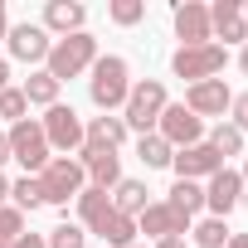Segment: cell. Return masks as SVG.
I'll use <instances>...</instances> for the list:
<instances>
[{"label": "cell", "mask_w": 248, "mask_h": 248, "mask_svg": "<svg viewBox=\"0 0 248 248\" xmlns=\"http://www.w3.org/2000/svg\"><path fill=\"white\" fill-rule=\"evenodd\" d=\"M107 214H112V200H107V190H93V185H88V190L78 195V219H83V229H88V233H97Z\"/></svg>", "instance_id": "obj_21"}, {"label": "cell", "mask_w": 248, "mask_h": 248, "mask_svg": "<svg viewBox=\"0 0 248 248\" xmlns=\"http://www.w3.org/2000/svg\"><path fill=\"white\" fill-rule=\"evenodd\" d=\"M156 248H185V238H161Z\"/></svg>", "instance_id": "obj_39"}, {"label": "cell", "mask_w": 248, "mask_h": 248, "mask_svg": "<svg viewBox=\"0 0 248 248\" xmlns=\"http://www.w3.org/2000/svg\"><path fill=\"white\" fill-rule=\"evenodd\" d=\"M238 68H243V78H248V44L238 49Z\"/></svg>", "instance_id": "obj_40"}, {"label": "cell", "mask_w": 248, "mask_h": 248, "mask_svg": "<svg viewBox=\"0 0 248 248\" xmlns=\"http://www.w3.org/2000/svg\"><path fill=\"white\" fill-rule=\"evenodd\" d=\"M59 88H63V83H54L44 68H34V73L25 78V88H20V93H25V102H30V107H44V112H49V107L59 102Z\"/></svg>", "instance_id": "obj_22"}, {"label": "cell", "mask_w": 248, "mask_h": 248, "mask_svg": "<svg viewBox=\"0 0 248 248\" xmlns=\"http://www.w3.org/2000/svg\"><path fill=\"white\" fill-rule=\"evenodd\" d=\"M39 127H44L49 151H59V156H78V151H83V117H78L73 107L54 102V107L39 117Z\"/></svg>", "instance_id": "obj_6"}, {"label": "cell", "mask_w": 248, "mask_h": 248, "mask_svg": "<svg viewBox=\"0 0 248 248\" xmlns=\"http://www.w3.org/2000/svg\"><path fill=\"white\" fill-rule=\"evenodd\" d=\"M5 200H10V175L0 170V209H5Z\"/></svg>", "instance_id": "obj_34"}, {"label": "cell", "mask_w": 248, "mask_h": 248, "mask_svg": "<svg viewBox=\"0 0 248 248\" xmlns=\"http://www.w3.org/2000/svg\"><path fill=\"white\" fill-rule=\"evenodd\" d=\"M39 190H44V204L68 209V200H78V195L88 190V170H83L73 156H54V161L39 170Z\"/></svg>", "instance_id": "obj_4"}, {"label": "cell", "mask_w": 248, "mask_h": 248, "mask_svg": "<svg viewBox=\"0 0 248 248\" xmlns=\"http://www.w3.org/2000/svg\"><path fill=\"white\" fill-rule=\"evenodd\" d=\"M44 243H49V248H83V243H88V233H83L78 224H68V219H63L59 229H49V233H44Z\"/></svg>", "instance_id": "obj_30"}, {"label": "cell", "mask_w": 248, "mask_h": 248, "mask_svg": "<svg viewBox=\"0 0 248 248\" xmlns=\"http://www.w3.org/2000/svg\"><path fill=\"white\" fill-rule=\"evenodd\" d=\"M97 238L112 243V248H132V243H137V219H127V214H117V209H112V214L102 219Z\"/></svg>", "instance_id": "obj_23"}, {"label": "cell", "mask_w": 248, "mask_h": 248, "mask_svg": "<svg viewBox=\"0 0 248 248\" xmlns=\"http://www.w3.org/2000/svg\"><path fill=\"white\" fill-rule=\"evenodd\" d=\"M170 170H175V180H209V175H219L224 170V156L209 146V141H195V146H180L175 156H170Z\"/></svg>", "instance_id": "obj_9"}, {"label": "cell", "mask_w": 248, "mask_h": 248, "mask_svg": "<svg viewBox=\"0 0 248 248\" xmlns=\"http://www.w3.org/2000/svg\"><path fill=\"white\" fill-rule=\"evenodd\" d=\"M5 137H10V161H20L25 175H39V170L54 161V151H49V141H44V127H39V117L15 122Z\"/></svg>", "instance_id": "obj_5"}, {"label": "cell", "mask_w": 248, "mask_h": 248, "mask_svg": "<svg viewBox=\"0 0 248 248\" xmlns=\"http://www.w3.org/2000/svg\"><path fill=\"white\" fill-rule=\"evenodd\" d=\"M10 34V15H5V0H0V39Z\"/></svg>", "instance_id": "obj_37"}, {"label": "cell", "mask_w": 248, "mask_h": 248, "mask_svg": "<svg viewBox=\"0 0 248 248\" xmlns=\"http://www.w3.org/2000/svg\"><path fill=\"white\" fill-rule=\"evenodd\" d=\"M238 200H243V175L238 170H219V175H209L204 180V209L214 214V219H229L233 209H238Z\"/></svg>", "instance_id": "obj_13"}, {"label": "cell", "mask_w": 248, "mask_h": 248, "mask_svg": "<svg viewBox=\"0 0 248 248\" xmlns=\"http://www.w3.org/2000/svg\"><path fill=\"white\" fill-rule=\"evenodd\" d=\"M224 248H248V233H229V243Z\"/></svg>", "instance_id": "obj_36"}, {"label": "cell", "mask_w": 248, "mask_h": 248, "mask_svg": "<svg viewBox=\"0 0 248 248\" xmlns=\"http://www.w3.org/2000/svg\"><path fill=\"white\" fill-rule=\"evenodd\" d=\"M0 117H5L10 122V127H15V122H25L30 117V102H25V93L10 83V88H0Z\"/></svg>", "instance_id": "obj_29"}, {"label": "cell", "mask_w": 248, "mask_h": 248, "mask_svg": "<svg viewBox=\"0 0 248 248\" xmlns=\"http://www.w3.org/2000/svg\"><path fill=\"white\" fill-rule=\"evenodd\" d=\"M107 15H112V25L132 30V25H141V20H146V0H112Z\"/></svg>", "instance_id": "obj_28"}, {"label": "cell", "mask_w": 248, "mask_h": 248, "mask_svg": "<svg viewBox=\"0 0 248 248\" xmlns=\"http://www.w3.org/2000/svg\"><path fill=\"white\" fill-rule=\"evenodd\" d=\"M229 102H233V93H229L224 78H204V83H190V88H185V107H190L200 122H204V117H219V122H224Z\"/></svg>", "instance_id": "obj_12"}, {"label": "cell", "mask_w": 248, "mask_h": 248, "mask_svg": "<svg viewBox=\"0 0 248 248\" xmlns=\"http://www.w3.org/2000/svg\"><path fill=\"white\" fill-rule=\"evenodd\" d=\"M175 39H180V49L214 44V30H209V5H204V0H180V5H175Z\"/></svg>", "instance_id": "obj_11"}, {"label": "cell", "mask_w": 248, "mask_h": 248, "mask_svg": "<svg viewBox=\"0 0 248 248\" xmlns=\"http://www.w3.org/2000/svg\"><path fill=\"white\" fill-rule=\"evenodd\" d=\"M156 137L170 146V151H180V146H195V141H204V122L185 107V102H170L166 112H161V122H156Z\"/></svg>", "instance_id": "obj_8"}, {"label": "cell", "mask_w": 248, "mask_h": 248, "mask_svg": "<svg viewBox=\"0 0 248 248\" xmlns=\"http://www.w3.org/2000/svg\"><path fill=\"white\" fill-rule=\"evenodd\" d=\"M97 63V39L83 30V34H68V39H54V49H49V59H44V73L54 78V83H68V78H78V73H88Z\"/></svg>", "instance_id": "obj_3"}, {"label": "cell", "mask_w": 248, "mask_h": 248, "mask_svg": "<svg viewBox=\"0 0 248 248\" xmlns=\"http://www.w3.org/2000/svg\"><path fill=\"white\" fill-rule=\"evenodd\" d=\"M0 88H10V59L0 54Z\"/></svg>", "instance_id": "obj_35"}, {"label": "cell", "mask_w": 248, "mask_h": 248, "mask_svg": "<svg viewBox=\"0 0 248 248\" xmlns=\"http://www.w3.org/2000/svg\"><path fill=\"white\" fill-rule=\"evenodd\" d=\"M229 63V49L224 44H195V49H175L170 68L175 78H190V83H204V78H219Z\"/></svg>", "instance_id": "obj_7"}, {"label": "cell", "mask_w": 248, "mask_h": 248, "mask_svg": "<svg viewBox=\"0 0 248 248\" xmlns=\"http://www.w3.org/2000/svg\"><path fill=\"white\" fill-rule=\"evenodd\" d=\"M122 141H127V122L122 117H93V122H83V146L88 151H117Z\"/></svg>", "instance_id": "obj_18"}, {"label": "cell", "mask_w": 248, "mask_h": 248, "mask_svg": "<svg viewBox=\"0 0 248 248\" xmlns=\"http://www.w3.org/2000/svg\"><path fill=\"white\" fill-rule=\"evenodd\" d=\"M39 25L49 30V39H54V34H59V39L83 34V25H88V5H83V0H49Z\"/></svg>", "instance_id": "obj_15"}, {"label": "cell", "mask_w": 248, "mask_h": 248, "mask_svg": "<svg viewBox=\"0 0 248 248\" xmlns=\"http://www.w3.org/2000/svg\"><path fill=\"white\" fill-rule=\"evenodd\" d=\"M132 248H141V243H132Z\"/></svg>", "instance_id": "obj_43"}, {"label": "cell", "mask_w": 248, "mask_h": 248, "mask_svg": "<svg viewBox=\"0 0 248 248\" xmlns=\"http://www.w3.org/2000/svg\"><path fill=\"white\" fill-rule=\"evenodd\" d=\"M5 44H10V59H20V63H44L49 49H54L49 30H44V25H30V20H25V25H10Z\"/></svg>", "instance_id": "obj_14"}, {"label": "cell", "mask_w": 248, "mask_h": 248, "mask_svg": "<svg viewBox=\"0 0 248 248\" xmlns=\"http://www.w3.org/2000/svg\"><path fill=\"white\" fill-rule=\"evenodd\" d=\"M209 30H214L224 44H248L243 0H214V5H209Z\"/></svg>", "instance_id": "obj_16"}, {"label": "cell", "mask_w": 248, "mask_h": 248, "mask_svg": "<svg viewBox=\"0 0 248 248\" xmlns=\"http://www.w3.org/2000/svg\"><path fill=\"white\" fill-rule=\"evenodd\" d=\"M166 107H170V97H166V83H161V78H141V83H132V93H127L122 122H127V132H137V137H151Z\"/></svg>", "instance_id": "obj_2"}, {"label": "cell", "mask_w": 248, "mask_h": 248, "mask_svg": "<svg viewBox=\"0 0 248 248\" xmlns=\"http://www.w3.org/2000/svg\"><path fill=\"white\" fill-rule=\"evenodd\" d=\"M137 233H146V238H190V219L185 214H175L166 200H151L141 214H137Z\"/></svg>", "instance_id": "obj_10"}, {"label": "cell", "mask_w": 248, "mask_h": 248, "mask_svg": "<svg viewBox=\"0 0 248 248\" xmlns=\"http://www.w3.org/2000/svg\"><path fill=\"white\" fill-rule=\"evenodd\" d=\"M107 200H112V209H117V214H127V219H137V214L151 204V200H146V185H141V180H127V175L117 180V190H112Z\"/></svg>", "instance_id": "obj_19"}, {"label": "cell", "mask_w": 248, "mask_h": 248, "mask_svg": "<svg viewBox=\"0 0 248 248\" xmlns=\"http://www.w3.org/2000/svg\"><path fill=\"white\" fill-rule=\"evenodd\" d=\"M190 243H195V248H224V243H229V224L209 214V219L190 224Z\"/></svg>", "instance_id": "obj_24"}, {"label": "cell", "mask_w": 248, "mask_h": 248, "mask_svg": "<svg viewBox=\"0 0 248 248\" xmlns=\"http://www.w3.org/2000/svg\"><path fill=\"white\" fill-rule=\"evenodd\" d=\"M238 175H243V190H248V161H243V170H238Z\"/></svg>", "instance_id": "obj_41"}, {"label": "cell", "mask_w": 248, "mask_h": 248, "mask_svg": "<svg viewBox=\"0 0 248 248\" xmlns=\"http://www.w3.org/2000/svg\"><path fill=\"white\" fill-rule=\"evenodd\" d=\"M73 161H78V166L88 170L93 190H107V195L117 190V180H122V156H117V151H88V146H83V151H78Z\"/></svg>", "instance_id": "obj_17"}, {"label": "cell", "mask_w": 248, "mask_h": 248, "mask_svg": "<svg viewBox=\"0 0 248 248\" xmlns=\"http://www.w3.org/2000/svg\"><path fill=\"white\" fill-rule=\"evenodd\" d=\"M88 73H93V78H88V97H93V107H102L107 117L127 107L132 68H127V59H122V54H97V63H93Z\"/></svg>", "instance_id": "obj_1"}, {"label": "cell", "mask_w": 248, "mask_h": 248, "mask_svg": "<svg viewBox=\"0 0 248 248\" xmlns=\"http://www.w3.org/2000/svg\"><path fill=\"white\" fill-rule=\"evenodd\" d=\"M10 200H15V209H20V214H25V209H39V204H44L39 175H20V180H10Z\"/></svg>", "instance_id": "obj_26"}, {"label": "cell", "mask_w": 248, "mask_h": 248, "mask_svg": "<svg viewBox=\"0 0 248 248\" xmlns=\"http://www.w3.org/2000/svg\"><path fill=\"white\" fill-rule=\"evenodd\" d=\"M204 141H209L224 161H229V156H243V132H238V127H229V122H219V127H214Z\"/></svg>", "instance_id": "obj_27"}, {"label": "cell", "mask_w": 248, "mask_h": 248, "mask_svg": "<svg viewBox=\"0 0 248 248\" xmlns=\"http://www.w3.org/2000/svg\"><path fill=\"white\" fill-rule=\"evenodd\" d=\"M243 20H248V0H243Z\"/></svg>", "instance_id": "obj_42"}, {"label": "cell", "mask_w": 248, "mask_h": 248, "mask_svg": "<svg viewBox=\"0 0 248 248\" xmlns=\"http://www.w3.org/2000/svg\"><path fill=\"white\" fill-rule=\"evenodd\" d=\"M229 127L248 132V93H233V102H229Z\"/></svg>", "instance_id": "obj_32"}, {"label": "cell", "mask_w": 248, "mask_h": 248, "mask_svg": "<svg viewBox=\"0 0 248 248\" xmlns=\"http://www.w3.org/2000/svg\"><path fill=\"white\" fill-rule=\"evenodd\" d=\"M5 161H10V137L0 132V166H5Z\"/></svg>", "instance_id": "obj_38"}, {"label": "cell", "mask_w": 248, "mask_h": 248, "mask_svg": "<svg viewBox=\"0 0 248 248\" xmlns=\"http://www.w3.org/2000/svg\"><path fill=\"white\" fill-rule=\"evenodd\" d=\"M166 204L195 224V214L204 209V185H195V180H175V185H170V195H166Z\"/></svg>", "instance_id": "obj_20"}, {"label": "cell", "mask_w": 248, "mask_h": 248, "mask_svg": "<svg viewBox=\"0 0 248 248\" xmlns=\"http://www.w3.org/2000/svg\"><path fill=\"white\" fill-rule=\"evenodd\" d=\"M20 233H25V214L15 204H5V209H0V248H10Z\"/></svg>", "instance_id": "obj_31"}, {"label": "cell", "mask_w": 248, "mask_h": 248, "mask_svg": "<svg viewBox=\"0 0 248 248\" xmlns=\"http://www.w3.org/2000/svg\"><path fill=\"white\" fill-rule=\"evenodd\" d=\"M10 248H49V243H44V233H20Z\"/></svg>", "instance_id": "obj_33"}, {"label": "cell", "mask_w": 248, "mask_h": 248, "mask_svg": "<svg viewBox=\"0 0 248 248\" xmlns=\"http://www.w3.org/2000/svg\"><path fill=\"white\" fill-rule=\"evenodd\" d=\"M137 156H141V166H146V170H161V166H170V156H175V151L151 132V137H137Z\"/></svg>", "instance_id": "obj_25"}]
</instances>
